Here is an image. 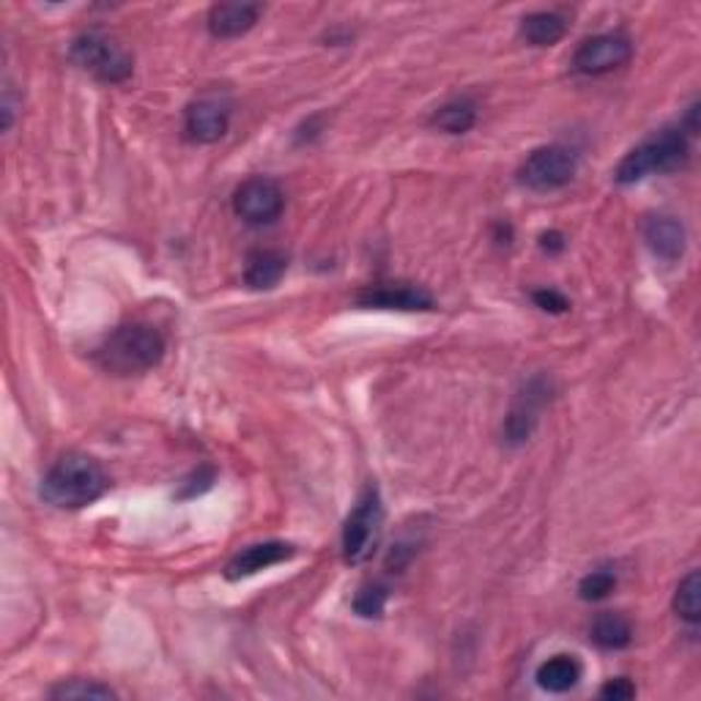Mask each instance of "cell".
Wrapping results in <instances>:
<instances>
[{"mask_svg": "<svg viewBox=\"0 0 701 701\" xmlns=\"http://www.w3.org/2000/svg\"><path fill=\"white\" fill-rule=\"evenodd\" d=\"M532 299H535V305L546 312H568L570 310L568 296H562L559 290H551V288L535 290V294H532Z\"/></svg>", "mask_w": 701, "mask_h": 701, "instance_id": "cb8c5ba5", "label": "cell"}, {"mask_svg": "<svg viewBox=\"0 0 701 701\" xmlns=\"http://www.w3.org/2000/svg\"><path fill=\"white\" fill-rule=\"evenodd\" d=\"M288 269V258L277 250H256L250 252L245 266V283L252 290H269L283 280Z\"/></svg>", "mask_w": 701, "mask_h": 701, "instance_id": "9a60e30c", "label": "cell"}, {"mask_svg": "<svg viewBox=\"0 0 701 701\" xmlns=\"http://www.w3.org/2000/svg\"><path fill=\"white\" fill-rule=\"evenodd\" d=\"M568 34V23L557 12H535L521 20V36L535 47H551Z\"/></svg>", "mask_w": 701, "mask_h": 701, "instance_id": "e0dca14e", "label": "cell"}, {"mask_svg": "<svg viewBox=\"0 0 701 701\" xmlns=\"http://www.w3.org/2000/svg\"><path fill=\"white\" fill-rule=\"evenodd\" d=\"M603 699H614V701H628L635 696V685L630 682V679L625 677H617V679H608L606 685H603L601 690Z\"/></svg>", "mask_w": 701, "mask_h": 701, "instance_id": "d4e9b609", "label": "cell"}, {"mask_svg": "<svg viewBox=\"0 0 701 701\" xmlns=\"http://www.w3.org/2000/svg\"><path fill=\"white\" fill-rule=\"evenodd\" d=\"M230 123V107L214 96L192 102L185 118V132L192 143H217Z\"/></svg>", "mask_w": 701, "mask_h": 701, "instance_id": "30bf717a", "label": "cell"}, {"mask_svg": "<svg viewBox=\"0 0 701 701\" xmlns=\"http://www.w3.org/2000/svg\"><path fill=\"white\" fill-rule=\"evenodd\" d=\"M290 557H294V546H288V543H258V546L245 548V551H239L230 559L228 568H225V579H250V575L274 568V565L285 562Z\"/></svg>", "mask_w": 701, "mask_h": 701, "instance_id": "8fae6325", "label": "cell"}, {"mask_svg": "<svg viewBox=\"0 0 701 701\" xmlns=\"http://www.w3.org/2000/svg\"><path fill=\"white\" fill-rule=\"evenodd\" d=\"M674 611L679 619L688 625H699L701 619V579L696 570H690L682 581H679L677 592H674Z\"/></svg>", "mask_w": 701, "mask_h": 701, "instance_id": "ffe728a7", "label": "cell"}, {"mask_svg": "<svg viewBox=\"0 0 701 701\" xmlns=\"http://www.w3.org/2000/svg\"><path fill=\"white\" fill-rule=\"evenodd\" d=\"M72 61L102 83H123L132 74V56L116 39L96 31L72 41Z\"/></svg>", "mask_w": 701, "mask_h": 701, "instance_id": "5b68a950", "label": "cell"}, {"mask_svg": "<svg viewBox=\"0 0 701 701\" xmlns=\"http://www.w3.org/2000/svg\"><path fill=\"white\" fill-rule=\"evenodd\" d=\"M614 586H617V573L608 568H597V570H592L590 575H584V579H581L579 595H581V601L597 603V601H606V597L614 592Z\"/></svg>", "mask_w": 701, "mask_h": 701, "instance_id": "44dd1931", "label": "cell"}, {"mask_svg": "<svg viewBox=\"0 0 701 701\" xmlns=\"http://www.w3.org/2000/svg\"><path fill=\"white\" fill-rule=\"evenodd\" d=\"M285 195L277 181L266 176H252L241 181L239 190L234 192V212L250 225H269L283 214Z\"/></svg>", "mask_w": 701, "mask_h": 701, "instance_id": "52a82bcc", "label": "cell"}, {"mask_svg": "<svg viewBox=\"0 0 701 701\" xmlns=\"http://www.w3.org/2000/svg\"><path fill=\"white\" fill-rule=\"evenodd\" d=\"M52 699H116V690L107 685L88 682V679H72L52 688Z\"/></svg>", "mask_w": 701, "mask_h": 701, "instance_id": "7402d4cb", "label": "cell"}, {"mask_svg": "<svg viewBox=\"0 0 701 701\" xmlns=\"http://www.w3.org/2000/svg\"><path fill=\"white\" fill-rule=\"evenodd\" d=\"M644 239L650 250L663 261H677L685 252V228L674 217H652L644 225Z\"/></svg>", "mask_w": 701, "mask_h": 701, "instance_id": "5bb4252c", "label": "cell"}, {"mask_svg": "<svg viewBox=\"0 0 701 701\" xmlns=\"http://www.w3.org/2000/svg\"><path fill=\"white\" fill-rule=\"evenodd\" d=\"M381 523H384V507L381 496L373 485L363 490L348 521L343 526V559L345 565H365L376 554L381 537Z\"/></svg>", "mask_w": 701, "mask_h": 701, "instance_id": "277c9868", "label": "cell"}, {"mask_svg": "<svg viewBox=\"0 0 701 701\" xmlns=\"http://www.w3.org/2000/svg\"><path fill=\"white\" fill-rule=\"evenodd\" d=\"M540 247L546 252H562L565 250V236L557 234V230H551V234H543L540 236Z\"/></svg>", "mask_w": 701, "mask_h": 701, "instance_id": "484cf974", "label": "cell"}, {"mask_svg": "<svg viewBox=\"0 0 701 701\" xmlns=\"http://www.w3.org/2000/svg\"><path fill=\"white\" fill-rule=\"evenodd\" d=\"M433 123L447 134H463L477 123V107L468 99L447 102L444 107H439L433 116Z\"/></svg>", "mask_w": 701, "mask_h": 701, "instance_id": "d6986e66", "label": "cell"}, {"mask_svg": "<svg viewBox=\"0 0 701 701\" xmlns=\"http://www.w3.org/2000/svg\"><path fill=\"white\" fill-rule=\"evenodd\" d=\"M688 134L682 127H672L657 132L655 138L635 145L622 162H619L614 179L617 185H635L652 173H674L688 162Z\"/></svg>", "mask_w": 701, "mask_h": 701, "instance_id": "3957f363", "label": "cell"}, {"mask_svg": "<svg viewBox=\"0 0 701 701\" xmlns=\"http://www.w3.org/2000/svg\"><path fill=\"white\" fill-rule=\"evenodd\" d=\"M363 307H379V310H433V299L425 290L408 288V285H379L359 296Z\"/></svg>", "mask_w": 701, "mask_h": 701, "instance_id": "4fadbf2b", "label": "cell"}, {"mask_svg": "<svg viewBox=\"0 0 701 701\" xmlns=\"http://www.w3.org/2000/svg\"><path fill=\"white\" fill-rule=\"evenodd\" d=\"M548 397H551V384H548L546 376H537V379H532L530 384L518 392V397L512 401L510 414H507L504 419L507 444L518 447L523 444V441H530V436L535 433L537 419H540V412L548 403Z\"/></svg>", "mask_w": 701, "mask_h": 701, "instance_id": "ba28073f", "label": "cell"}, {"mask_svg": "<svg viewBox=\"0 0 701 701\" xmlns=\"http://www.w3.org/2000/svg\"><path fill=\"white\" fill-rule=\"evenodd\" d=\"M387 597H390V590L384 584H365L354 597V611L368 619L381 617L387 608Z\"/></svg>", "mask_w": 701, "mask_h": 701, "instance_id": "603a6c76", "label": "cell"}, {"mask_svg": "<svg viewBox=\"0 0 701 701\" xmlns=\"http://www.w3.org/2000/svg\"><path fill=\"white\" fill-rule=\"evenodd\" d=\"M575 176V156L565 145H543V148L532 151L523 159L521 170H518V181L526 190L535 192H554L570 185Z\"/></svg>", "mask_w": 701, "mask_h": 701, "instance_id": "8992f818", "label": "cell"}, {"mask_svg": "<svg viewBox=\"0 0 701 701\" xmlns=\"http://www.w3.org/2000/svg\"><path fill=\"white\" fill-rule=\"evenodd\" d=\"M592 641H595L601 650H608V652L625 650V646L633 641V628H630L628 617L606 611L592 622Z\"/></svg>", "mask_w": 701, "mask_h": 701, "instance_id": "ac0fdd59", "label": "cell"}, {"mask_svg": "<svg viewBox=\"0 0 701 701\" xmlns=\"http://www.w3.org/2000/svg\"><path fill=\"white\" fill-rule=\"evenodd\" d=\"M630 56H633V45H630L628 36L601 34L581 41L573 56V69L581 74H590V78H601V74L625 67Z\"/></svg>", "mask_w": 701, "mask_h": 701, "instance_id": "9c48e42d", "label": "cell"}, {"mask_svg": "<svg viewBox=\"0 0 701 701\" xmlns=\"http://www.w3.org/2000/svg\"><path fill=\"white\" fill-rule=\"evenodd\" d=\"M105 468L88 455H63L41 479V496L58 510H80L94 504L105 496Z\"/></svg>", "mask_w": 701, "mask_h": 701, "instance_id": "6da1fadb", "label": "cell"}, {"mask_svg": "<svg viewBox=\"0 0 701 701\" xmlns=\"http://www.w3.org/2000/svg\"><path fill=\"white\" fill-rule=\"evenodd\" d=\"M535 679L548 693H568L579 685L581 666L573 655H554L546 663H540Z\"/></svg>", "mask_w": 701, "mask_h": 701, "instance_id": "2e32d148", "label": "cell"}, {"mask_svg": "<svg viewBox=\"0 0 701 701\" xmlns=\"http://www.w3.org/2000/svg\"><path fill=\"white\" fill-rule=\"evenodd\" d=\"M261 14V3H217L209 12V34L214 39H236L245 36Z\"/></svg>", "mask_w": 701, "mask_h": 701, "instance_id": "7c38bea8", "label": "cell"}, {"mask_svg": "<svg viewBox=\"0 0 701 701\" xmlns=\"http://www.w3.org/2000/svg\"><path fill=\"white\" fill-rule=\"evenodd\" d=\"M165 357V337L148 323H127L96 348V363L112 376H140Z\"/></svg>", "mask_w": 701, "mask_h": 701, "instance_id": "7a4b0ae2", "label": "cell"}]
</instances>
